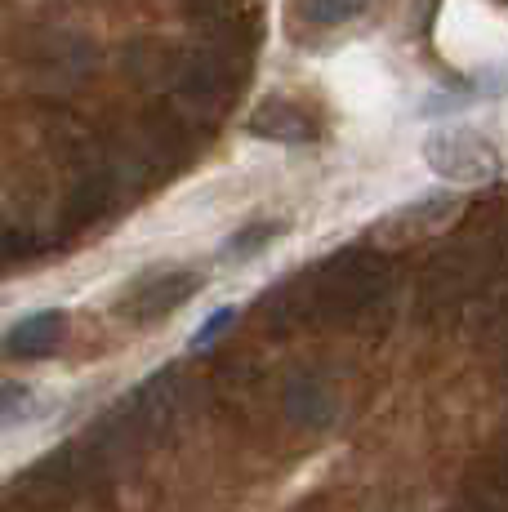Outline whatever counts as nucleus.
<instances>
[{
  "label": "nucleus",
  "mask_w": 508,
  "mask_h": 512,
  "mask_svg": "<svg viewBox=\"0 0 508 512\" xmlns=\"http://www.w3.org/2000/svg\"><path fill=\"white\" fill-rule=\"evenodd\" d=\"M0 303H5V294H0Z\"/></svg>",
  "instance_id": "6e6552de"
},
{
  "label": "nucleus",
  "mask_w": 508,
  "mask_h": 512,
  "mask_svg": "<svg viewBox=\"0 0 508 512\" xmlns=\"http://www.w3.org/2000/svg\"><path fill=\"white\" fill-rule=\"evenodd\" d=\"M424 161L451 183H491L500 174V152L468 125H446L424 139Z\"/></svg>",
  "instance_id": "f257e3e1"
},
{
  "label": "nucleus",
  "mask_w": 508,
  "mask_h": 512,
  "mask_svg": "<svg viewBox=\"0 0 508 512\" xmlns=\"http://www.w3.org/2000/svg\"><path fill=\"white\" fill-rule=\"evenodd\" d=\"M250 134L259 139H277V143H308L317 134L312 116L290 98H263L250 116Z\"/></svg>",
  "instance_id": "7ed1b4c3"
},
{
  "label": "nucleus",
  "mask_w": 508,
  "mask_h": 512,
  "mask_svg": "<svg viewBox=\"0 0 508 512\" xmlns=\"http://www.w3.org/2000/svg\"><path fill=\"white\" fill-rule=\"evenodd\" d=\"M277 232H281L277 223H254V228H246L241 236H232V241H228V254H232V259H250L254 250H263L268 241H277Z\"/></svg>",
  "instance_id": "423d86ee"
},
{
  "label": "nucleus",
  "mask_w": 508,
  "mask_h": 512,
  "mask_svg": "<svg viewBox=\"0 0 508 512\" xmlns=\"http://www.w3.org/2000/svg\"><path fill=\"white\" fill-rule=\"evenodd\" d=\"M232 321H237V308H232V303H223V308H214V312H210V317H205V321H201V326H197V330H192L188 348H192V352L210 348V343H214V339H219V334H223V330H228V326H232Z\"/></svg>",
  "instance_id": "39448f33"
},
{
  "label": "nucleus",
  "mask_w": 508,
  "mask_h": 512,
  "mask_svg": "<svg viewBox=\"0 0 508 512\" xmlns=\"http://www.w3.org/2000/svg\"><path fill=\"white\" fill-rule=\"evenodd\" d=\"M366 5L370 0H304V14L312 18V23H321V27H335V23L357 18Z\"/></svg>",
  "instance_id": "20e7f679"
},
{
  "label": "nucleus",
  "mask_w": 508,
  "mask_h": 512,
  "mask_svg": "<svg viewBox=\"0 0 508 512\" xmlns=\"http://www.w3.org/2000/svg\"><path fill=\"white\" fill-rule=\"evenodd\" d=\"M63 334H67V312L41 308V312H32V317H23L18 326L5 330L0 352H5V357H50L58 343H63Z\"/></svg>",
  "instance_id": "f03ea898"
},
{
  "label": "nucleus",
  "mask_w": 508,
  "mask_h": 512,
  "mask_svg": "<svg viewBox=\"0 0 508 512\" xmlns=\"http://www.w3.org/2000/svg\"><path fill=\"white\" fill-rule=\"evenodd\" d=\"M32 406V388L27 383H0V423H18Z\"/></svg>",
  "instance_id": "0eeeda50"
}]
</instances>
